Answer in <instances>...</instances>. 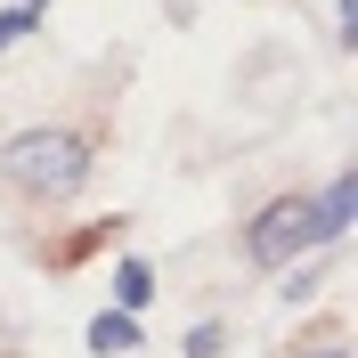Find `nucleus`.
I'll use <instances>...</instances> for the list:
<instances>
[{"label": "nucleus", "instance_id": "20e7f679", "mask_svg": "<svg viewBox=\"0 0 358 358\" xmlns=\"http://www.w3.org/2000/svg\"><path fill=\"white\" fill-rule=\"evenodd\" d=\"M114 301H122V317L147 310V301H155V268H147V261H122V268H114Z\"/></svg>", "mask_w": 358, "mask_h": 358}, {"label": "nucleus", "instance_id": "1a4fd4ad", "mask_svg": "<svg viewBox=\"0 0 358 358\" xmlns=\"http://www.w3.org/2000/svg\"><path fill=\"white\" fill-rule=\"evenodd\" d=\"M17 8H33V17H41V8H49V0H17Z\"/></svg>", "mask_w": 358, "mask_h": 358}, {"label": "nucleus", "instance_id": "6e6552de", "mask_svg": "<svg viewBox=\"0 0 358 358\" xmlns=\"http://www.w3.org/2000/svg\"><path fill=\"white\" fill-rule=\"evenodd\" d=\"M310 358H350V350H342V342H326V350H310Z\"/></svg>", "mask_w": 358, "mask_h": 358}, {"label": "nucleus", "instance_id": "0eeeda50", "mask_svg": "<svg viewBox=\"0 0 358 358\" xmlns=\"http://www.w3.org/2000/svg\"><path fill=\"white\" fill-rule=\"evenodd\" d=\"M228 350V326H196V334H187V358H220Z\"/></svg>", "mask_w": 358, "mask_h": 358}, {"label": "nucleus", "instance_id": "7ed1b4c3", "mask_svg": "<svg viewBox=\"0 0 358 358\" xmlns=\"http://www.w3.org/2000/svg\"><path fill=\"white\" fill-rule=\"evenodd\" d=\"M90 350H98V358H122V350H138V326H131L122 310H98V317H90Z\"/></svg>", "mask_w": 358, "mask_h": 358}, {"label": "nucleus", "instance_id": "f257e3e1", "mask_svg": "<svg viewBox=\"0 0 358 358\" xmlns=\"http://www.w3.org/2000/svg\"><path fill=\"white\" fill-rule=\"evenodd\" d=\"M0 171H8V187H24L33 203H66L90 179V138H73V131H17L8 155H0Z\"/></svg>", "mask_w": 358, "mask_h": 358}, {"label": "nucleus", "instance_id": "39448f33", "mask_svg": "<svg viewBox=\"0 0 358 358\" xmlns=\"http://www.w3.org/2000/svg\"><path fill=\"white\" fill-rule=\"evenodd\" d=\"M350 203H358V196H350V171H342L334 187L317 196V220H326V236H342V228H350Z\"/></svg>", "mask_w": 358, "mask_h": 358}, {"label": "nucleus", "instance_id": "423d86ee", "mask_svg": "<svg viewBox=\"0 0 358 358\" xmlns=\"http://www.w3.org/2000/svg\"><path fill=\"white\" fill-rule=\"evenodd\" d=\"M33 24H41V17H33V8H0V49H17L24 33H33Z\"/></svg>", "mask_w": 358, "mask_h": 358}, {"label": "nucleus", "instance_id": "f03ea898", "mask_svg": "<svg viewBox=\"0 0 358 358\" xmlns=\"http://www.w3.org/2000/svg\"><path fill=\"white\" fill-rule=\"evenodd\" d=\"M310 245H326L317 196H277V203L261 212V220L245 228V261H261V268H285V261H301Z\"/></svg>", "mask_w": 358, "mask_h": 358}]
</instances>
